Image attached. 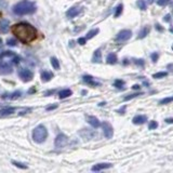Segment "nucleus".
I'll return each mask as SVG.
<instances>
[{"mask_svg": "<svg viewBox=\"0 0 173 173\" xmlns=\"http://www.w3.org/2000/svg\"><path fill=\"white\" fill-rule=\"evenodd\" d=\"M13 35L23 43H30L37 38V29L29 23L21 22L12 26Z\"/></svg>", "mask_w": 173, "mask_h": 173, "instance_id": "nucleus-1", "label": "nucleus"}, {"mask_svg": "<svg viewBox=\"0 0 173 173\" xmlns=\"http://www.w3.org/2000/svg\"><path fill=\"white\" fill-rule=\"evenodd\" d=\"M13 12L16 15H27L33 14L36 12V4L29 0H22L13 7Z\"/></svg>", "mask_w": 173, "mask_h": 173, "instance_id": "nucleus-2", "label": "nucleus"}, {"mask_svg": "<svg viewBox=\"0 0 173 173\" xmlns=\"http://www.w3.org/2000/svg\"><path fill=\"white\" fill-rule=\"evenodd\" d=\"M47 137H48V130L43 125H37L33 131V140L38 144L45 142Z\"/></svg>", "mask_w": 173, "mask_h": 173, "instance_id": "nucleus-3", "label": "nucleus"}, {"mask_svg": "<svg viewBox=\"0 0 173 173\" xmlns=\"http://www.w3.org/2000/svg\"><path fill=\"white\" fill-rule=\"evenodd\" d=\"M132 36V31L129 30V29H123V30H120L116 36V41L118 42H123V41H127L129 40Z\"/></svg>", "mask_w": 173, "mask_h": 173, "instance_id": "nucleus-4", "label": "nucleus"}, {"mask_svg": "<svg viewBox=\"0 0 173 173\" xmlns=\"http://www.w3.org/2000/svg\"><path fill=\"white\" fill-rule=\"evenodd\" d=\"M19 76H20V78L24 81V82L31 81L33 78H34V74H33L29 69H25V68L20 69V71H19Z\"/></svg>", "mask_w": 173, "mask_h": 173, "instance_id": "nucleus-5", "label": "nucleus"}, {"mask_svg": "<svg viewBox=\"0 0 173 173\" xmlns=\"http://www.w3.org/2000/svg\"><path fill=\"white\" fill-rule=\"evenodd\" d=\"M101 127H102L103 132H104V135H105L106 139H111L114 135V129L111 123L107 121H104L102 125H101Z\"/></svg>", "mask_w": 173, "mask_h": 173, "instance_id": "nucleus-6", "label": "nucleus"}, {"mask_svg": "<svg viewBox=\"0 0 173 173\" xmlns=\"http://www.w3.org/2000/svg\"><path fill=\"white\" fill-rule=\"evenodd\" d=\"M67 143H68V137L63 133L59 134V135L55 137V141H54V145H55V147L57 148L64 147Z\"/></svg>", "mask_w": 173, "mask_h": 173, "instance_id": "nucleus-7", "label": "nucleus"}, {"mask_svg": "<svg viewBox=\"0 0 173 173\" xmlns=\"http://www.w3.org/2000/svg\"><path fill=\"white\" fill-rule=\"evenodd\" d=\"M82 80L87 85H91V87H99V85H101V83H99V81H95L93 77L90 76V75H85V76L82 77Z\"/></svg>", "mask_w": 173, "mask_h": 173, "instance_id": "nucleus-8", "label": "nucleus"}, {"mask_svg": "<svg viewBox=\"0 0 173 173\" xmlns=\"http://www.w3.org/2000/svg\"><path fill=\"white\" fill-rule=\"evenodd\" d=\"M12 73L11 65H9L8 63H2L0 65V74L1 75H9Z\"/></svg>", "mask_w": 173, "mask_h": 173, "instance_id": "nucleus-9", "label": "nucleus"}, {"mask_svg": "<svg viewBox=\"0 0 173 173\" xmlns=\"http://www.w3.org/2000/svg\"><path fill=\"white\" fill-rule=\"evenodd\" d=\"M111 167H113L111 163H97V165L92 167V171L99 172V171H102V170H104V169H109V168H111Z\"/></svg>", "mask_w": 173, "mask_h": 173, "instance_id": "nucleus-10", "label": "nucleus"}, {"mask_svg": "<svg viewBox=\"0 0 173 173\" xmlns=\"http://www.w3.org/2000/svg\"><path fill=\"white\" fill-rule=\"evenodd\" d=\"M147 121V117L144 116V115H137L133 118L132 122H133L134 125H143L145 122Z\"/></svg>", "mask_w": 173, "mask_h": 173, "instance_id": "nucleus-11", "label": "nucleus"}, {"mask_svg": "<svg viewBox=\"0 0 173 173\" xmlns=\"http://www.w3.org/2000/svg\"><path fill=\"white\" fill-rule=\"evenodd\" d=\"M79 13H80V9L74 7V8H71L66 12V15H67V17H69V19H73V17H76Z\"/></svg>", "mask_w": 173, "mask_h": 173, "instance_id": "nucleus-12", "label": "nucleus"}, {"mask_svg": "<svg viewBox=\"0 0 173 173\" xmlns=\"http://www.w3.org/2000/svg\"><path fill=\"white\" fill-rule=\"evenodd\" d=\"M87 120H88V122L90 123L93 128H99V125H101V123H99V119H97V117L94 116H87Z\"/></svg>", "mask_w": 173, "mask_h": 173, "instance_id": "nucleus-13", "label": "nucleus"}, {"mask_svg": "<svg viewBox=\"0 0 173 173\" xmlns=\"http://www.w3.org/2000/svg\"><path fill=\"white\" fill-rule=\"evenodd\" d=\"M52 78H53V74H52L51 71H45L41 73V81H42V82H48Z\"/></svg>", "mask_w": 173, "mask_h": 173, "instance_id": "nucleus-14", "label": "nucleus"}, {"mask_svg": "<svg viewBox=\"0 0 173 173\" xmlns=\"http://www.w3.org/2000/svg\"><path fill=\"white\" fill-rule=\"evenodd\" d=\"M149 31H151V27H149L148 25L144 26V27L140 30L139 36H137V39H143V38H145L148 34H149Z\"/></svg>", "mask_w": 173, "mask_h": 173, "instance_id": "nucleus-15", "label": "nucleus"}, {"mask_svg": "<svg viewBox=\"0 0 173 173\" xmlns=\"http://www.w3.org/2000/svg\"><path fill=\"white\" fill-rule=\"evenodd\" d=\"M92 62L93 63H101L102 62V52L99 49L95 50L93 53V57H92Z\"/></svg>", "mask_w": 173, "mask_h": 173, "instance_id": "nucleus-16", "label": "nucleus"}, {"mask_svg": "<svg viewBox=\"0 0 173 173\" xmlns=\"http://www.w3.org/2000/svg\"><path fill=\"white\" fill-rule=\"evenodd\" d=\"M9 21L6 20V19H2V20L0 21V31L1 33H7L9 29Z\"/></svg>", "mask_w": 173, "mask_h": 173, "instance_id": "nucleus-17", "label": "nucleus"}, {"mask_svg": "<svg viewBox=\"0 0 173 173\" xmlns=\"http://www.w3.org/2000/svg\"><path fill=\"white\" fill-rule=\"evenodd\" d=\"M22 95V92L21 91H15V92H13L12 94H4L2 97V99H19V97Z\"/></svg>", "mask_w": 173, "mask_h": 173, "instance_id": "nucleus-18", "label": "nucleus"}, {"mask_svg": "<svg viewBox=\"0 0 173 173\" xmlns=\"http://www.w3.org/2000/svg\"><path fill=\"white\" fill-rule=\"evenodd\" d=\"M15 111V107H7L0 109V115L1 116H7V115H11Z\"/></svg>", "mask_w": 173, "mask_h": 173, "instance_id": "nucleus-19", "label": "nucleus"}, {"mask_svg": "<svg viewBox=\"0 0 173 173\" xmlns=\"http://www.w3.org/2000/svg\"><path fill=\"white\" fill-rule=\"evenodd\" d=\"M73 94V92H71V90H69V89H65V90H62L59 93V97H60V99H66V97H69Z\"/></svg>", "mask_w": 173, "mask_h": 173, "instance_id": "nucleus-20", "label": "nucleus"}, {"mask_svg": "<svg viewBox=\"0 0 173 173\" xmlns=\"http://www.w3.org/2000/svg\"><path fill=\"white\" fill-rule=\"evenodd\" d=\"M107 63L108 64H116L117 63V55L115 53H109L107 55Z\"/></svg>", "mask_w": 173, "mask_h": 173, "instance_id": "nucleus-21", "label": "nucleus"}, {"mask_svg": "<svg viewBox=\"0 0 173 173\" xmlns=\"http://www.w3.org/2000/svg\"><path fill=\"white\" fill-rule=\"evenodd\" d=\"M122 11H123V6L122 4H118L116 8V10H115V13H114V16L115 17H119L120 15H121Z\"/></svg>", "mask_w": 173, "mask_h": 173, "instance_id": "nucleus-22", "label": "nucleus"}, {"mask_svg": "<svg viewBox=\"0 0 173 173\" xmlns=\"http://www.w3.org/2000/svg\"><path fill=\"white\" fill-rule=\"evenodd\" d=\"M99 28H95V29H92V30H90L88 33V34H87V39H91V38H93L94 36H95V35H97L99 34Z\"/></svg>", "mask_w": 173, "mask_h": 173, "instance_id": "nucleus-23", "label": "nucleus"}, {"mask_svg": "<svg viewBox=\"0 0 173 173\" xmlns=\"http://www.w3.org/2000/svg\"><path fill=\"white\" fill-rule=\"evenodd\" d=\"M51 65L54 69H60V63L56 57H51Z\"/></svg>", "mask_w": 173, "mask_h": 173, "instance_id": "nucleus-24", "label": "nucleus"}, {"mask_svg": "<svg viewBox=\"0 0 173 173\" xmlns=\"http://www.w3.org/2000/svg\"><path fill=\"white\" fill-rule=\"evenodd\" d=\"M114 85L116 87L117 89H123V85H125V81L123 80H120V79H117L115 80L114 82Z\"/></svg>", "mask_w": 173, "mask_h": 173, "instance_id": "nucleus-25", "label": "nucleus"}, {"mask_svg": "<svg viewBox=\"0 0 173 173\" xmlns=\"http://www.w3.org/2000/svg\"><path fill=\"white\" fill-rule=\"evenodd\" d=\"M140 95H143V92H136V93L130 94V95H128V97H125L123 99H125V101H129V99H134V97H140Z\"/></svg>", "mask_w": 173, "mask_h": 173, "instance_id": "nucleus-26", "label": "nucleus"}, {"mask_svg": "<svg viewBox=\"0 0 173 173\" xmlns=\"http://www.w3.org/2000/svg\"><path fill=\"white\" fill-rule=\"evenodd\" d=\"M166 76H168V73H166V71H160V73L154 74L153 78H155V79H159V78H163V77H166Z\"/></svg>", "mask_w": 173, "mask_h": 173, "instance_id": "nucleus-27", "label": "nucleus"}, {"mask_svg": "<svg viewBox=\"0 0 173 173\" xmlns=\"http://www.w3.org/2000/svg\"><path fill=\"white\" fill-rule=\"evenodd\" d=\"M136 6L139 7V9H141V10H146V3H145L144 0H137Z\"/></svg>", "mask_w": 173, "mask_h": 173, "instance_id": "nucleus-28", "label": "nucleus"}, {"mask_svg": "<svg viewBox=\"0 0 173 173\" xmlns=\"http://www.w3.org/2000/svg\"><path fill=\"white\" fill-rule=\"evenodd\" d=\"M173 102V97H166V99H162L160 101L159 104H161V105H165V104H169V103Z\"/></svg>", "mask_w": 173, "mask_h": 173, "instance_id": "nucleus-29", "label": "nucleus"}, {"mask_svg": "<svg viewBox=\"0 0 173 173\" xmlns=\"http://www.w3.org/2000/svg\"><path fill=\"white\" fill-rule=\"evenodd\" d=\"M158 128V123H157L155 120H151V122H149V125H148V129L149 130H155V129Z\"/></svg>", "mask_w": 173, "mask_h": 173, "instance_id": "nucleus-30", "label": "nucleus"}, {"mask_svg": "<svg viewBox=\"0 0 173 173\" xmlns=\"http://www.w3.org/2000/svg\"><path fill=\"white\" fill-rule=\"evenodd\" d=\"M14 55H15V54L13 53L12 51H4V52H2V53L0 54V57H6V56H11V57H13Z\"/></svg>", "mask_w": 173, "mask_h": 173, "instance_id": "nucleus-31", "label": "nucleus"}, {"mask_svg": "<svg viewBox=\"0 0 173 173\" xmlns=\"http://www.w3.org/2000/svg\"><path fill=\"white\" fill-rule=\"evenodd\" d=\"M12 165H14L15 167H17V168H21V169H27V166L26 165H24V163H21V162H17V161H12Z\"/></svg>", "mask_w": 173, "mask_h": 173, "instance_id": "nucleus-32", "label": "nucleus"}, {"mask_svg": "<svg viewBox=\"0 0 173 173\" xmlns=\"http://www.w3.org/2000/svg\"><path fill=\"white\" fill-rule=\"evenodd\" d=\"M171 0H157V3H158V6L160 7H163V6H167L168 3H170Z\"/></svg>", "mask_w": 173, "mask_h": 173, "instance_id": "nucleus-33", "label": "nucleus"}, {"mask_svg": "<svg viewBox=\"0 0 173 173\" xmlns=\"http://www.w3.org/2000/svg\"><path fill=\"white\" fill-rule=\"evenodd\" d=\"M133 63L136 64V65L144 67V60H137V59H135V60H133Z\"/></svg>", "mask_w": 173, "mask_h": 173, "instance_id": "nucleus-34", "label": "nucleus"}, {"mask_svg": "<svg viewBox=\"0 0 173 173\" xmlns=\"http://www.w3.org/2000/svg\"><path fill=\"white\" fill-rule=\"evenodd\" d=\"M7 43H8V45H11V47H15L17 42H16V40H15V39H8Z\"/></svg>", "mask_w": 173, "mask_h": 173, "instance_id": "nucleus-35", "label": "nucleus"}, {"mask_svg": "<svg viewBox=\"0 0 173 173\" xmlns=\"http://www.w3.org/2000/svg\"><path fill=\"white\" fill-rule=\"evenodd\" d=\"M158 57H159V55H158V53H157V52H154V53H151V60H153L154 63H156L157 61H158Z\"/></svg>", "mask_w": 173, "mask_h": 173, "instance_id": "nucleus-36", "label": "nucleus"}, {"mask_svg": "<svg viewBox=\"0 0 173 173\" xmlns=\"http://www.w3.org/2000/svg\"><path fill=\"white\" fill-rule=\"evenodd\" d=\"M20 61H21V59H20V56H17V55H14V56H13V63H14V64H19V63H20Z\"/></svg>", "mask_w": 173, "mask_h": 173, "instance_id": "nucleus-37", "label": "nucleus"}, {"mask_svg": "<svg viewBox=\"0 0 173 173\" xmlns=\"http://www.w3.org/2000/svg\"><path fill=\"white\" fill-rule=\"evenodd\" d=\"M85 41H87V38H79V39H78V43L81 45H85Z\"/></svg>", "mask_w": 173, "mask_h": 173, "instance_id": "nucleus-38", "label": "nucleus"}, {"mask_svg": "<svg viewBox=\"0 0 173 173\" xmlns=\"http://www.w3.org/2000/svg\"><path fill=\"white\" fill-rule=\"evenodd\" d=\"M55 108H57V105H56V104H55V105L48 106V107H47V111H52V109H55Z\"/></svg>", "mask_w": 173, "mask_h": 173, "instance_id": "nucleus-39", "label": "nucleus"}, {"mask_svg": "<svg viewBox=\"0 0 173 173\" xmlns=\"http://www.w3.org/2000/svg\"><path fill=\"white\" fill-rule=\"evenodd\" d=\"M155 26H156V29H157L158 31H163V28L161 27V25H159V24H156Z\"/></svg>", "mask_w": 173, "mask_h": 173, "instance_id": "nucleus-40", "label": "nucleus"}, {"mask_svg": "<svg viewBox=\"0 0 173 173\" xmlns=\"http://www.w3.org/2000/svg\"><path fill=\"white\" fill-rule=\"evenodd\" d=\"M125 106H122L119 111H118V113L119 114H125Z\"/></svg>", "mask_w": 173, "mask_h": 173, "instance_id": "nucleus-41", "label": "nucleus"}, {"mask_svg": "<svg viewBox=\"0 0 173 173\" xmlns=\"http://www.w3.org/2000/svg\"><path fill=\"white\" fill-rule=\"evenodd\" d=\"M163 20H165L166 22H170V21H171L170 15H169V14H167V15H166V16H165V19H163Z\"/></svg>", "mask_w": 173, "mask_h": 173, "instance_id": "nucleus-42", "label": "nucleus"}, {"mask_svg": "<svg viewBox=\"0 0 173 173\" xmlns=\"http://www.w3.org/2000/svg\"><path fill=\"white\" fill-rule=\"evenodd\" d=\"M132 89H133V90H140V89H141V85H134L133 87H132Z\"/></svg>", "mask_w": 173, "mask_h": 173, "instance_id": "nucleus-43", "label": "nucleus"}, {"mask_svg": "<svg viewBox=\"0 0 173 173\" xmlns=\"http://www.w3.org/2000/svg\"><path fill=\"white\" fill-rule=\"evenodd\" d=\"M166 122H167V123H173V118H167Z\"/></svg>", "mask_w": 173, "mask_h": 173, "instance_id": "nucleus-44", "label": "nucleus"}, {"mask_svg": "<svg viewBox=\"0 0 173 173\" xmlns=\"http://www.w3.org/2000/svg\"><path fill=\"white\" fill-rule=\"evenodd\" d=\"M154 1H155V0H148V3H149V4H151V3H153Z\"/></svg>", "mask_w": 173, "mask_h": 173, "instance_id": "nucleus-45", "label": "nucleus"}, {"mask_svg": "<svg viewBox=\"0 0 173 173\" xmlns=\"http://www.w3.org/2000/svg\"><path fill=\"white\" fill-rule=\"evenodd\" d=\"M1 47H2V45H1V39H0V49H1Z\"/></svg>", "mask_w": 173, "mask_h": 173, "instance_id": "nucleus-46", "label": "nucleus"}, {"mask_svg": "<svg viewBox=\"0 0 173 173\" xmlns=\"http://www.w3.org/2000/svg\"><path fill=\"white\" fill-rule=\"evenodd\" d=\"M170 30H171V33H173V27H171V28H170Z\"/></svg>", "mask_w": 173, "mask_h": 173, "instance_id": "nucleus-47", "label": "nucleus"}, {"mask_svg": "<svg viewBox=\"0 0 173 173\" xmlns=\"http://www.w3.org/2000/svg\"><path fill=\"white\" fill-rule=\"evenodd\" d=\"M1 4H2V0H0V6H1Z\"/></svg>", "mask_w": 173, "mask_h": 173, "instance_id": "nucleus-48", "label": "nucleus"}, {"mask_svg": "<svg viewBox=\"0 0 173 173\" xmlns=\"http://www.w3.org/2000/svg\"><path fill=\"white\" fill-rule=\"evenodd\" d=\"M172 50H173V47H172Z\"/></svg>", "mask_w": 173, "mask_h": 173, "instance_id": "nucleus-49", "label": "nucleus"}]
</instances>
